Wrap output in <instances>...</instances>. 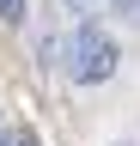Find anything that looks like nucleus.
<instances>
[{"label":"nucleus","mask_w":140,"mask_h":146,"mask_svg":"<svg viewBox=\"0 0 140 146\" xmlns=\"http://www.w3.org/2000/svg\"><path fill=\"white\" fill-rule=\"evenodd\" d=\"M61 61H67V73H73L79 85H104V79L116 73L122 49H116V36H104L98 25H79V31L61 43Z\"/></svg>","instance_id":"nucleus-1"},{"label":"nucleus","mask_w":140,"mask_h":146,"mask_svg":"<svg viewBox=\"0 0 140 146\" xmlns=\"http://www.w3.org/2000/svg\"><path fill=\"white\" fill-rule=\"evenodd\" d=\"M0 18L6 25H25V0H0Z\"/></svg>","instance_id":"nucleus-2"},{"label":"nucleus","mask_w":140,"mask_h":146,"mask_svg":"<svg viewBox=\"0 0 140 146\" xmlns=\"http://www.w3.org/2000/svg\"><path fill=\"white\" fill-rule=\"evenodd\" d=\"M110 6H116L122 18H128V25H140V0H110Z\"/></svg>","instance_id":"nucleus-3"},{"label":"nucleus","mask_w":140,"mask_h":146,"mask_svg":"<svg viewBox=\"0 0 140 146\" xmlns=\"http://www.w3.org/2000/svg\"><path fill=\"white\" fill-rule=\"evenodd\" d=\"M104 0H67V12H98Z\"/></svg>","instance_id":"nucleus-4"}]
</instances>
